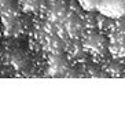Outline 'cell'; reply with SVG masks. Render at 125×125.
Instances as JSON below:
<instances>
[{"instance_id":"cell-1","label":"cell","mask_w":125,"mask_h":125,"mask_svg":"<svg viewBox=\"0 0 125 125\" xmlns=\"http://www.w3.org/2000/svg\"><path fill=\"white\" fill-rule=\"evenodd\" d=\"M83 44H84L85 51L91 52L92 55H103L109 48V41L102 33L87 30L83 36Z\"/></svg>"},{"instance_id":"cell-2","label":"cell","mask_w":125,"mask_h":125,"mask_svg":"<svg viewBox=\"0 0 125 125\" xmlns=\"http://www.w3.org/2000/svg\"><path fill=\"white\" fill-rule=\"evenodd\" d=\"M96 11L110 19L125 17V0H99Z\"/></svg>"},{"instance_id":"cell-3","label":"cell","mask_w":125,"mask_h":125,"mask_svg":"<svg viewBox=\"0 0 125 125\" xmlns=\"http://www.w3.org/2000/svg\"><path fill=\"white\" fill-rule=\"evenodd\" d=\"M69 70L67 61L61 54H52L50 58V72L52 76H66Z\"/></svg>"},{"instance_id":"cell-4","label":"cell","mask_w":125,"mask_h":125,"mask_svg":"<svg viewBox=\"0 0 125 125\" xmlns=\"http://www.w3.org/2000/svg\"><path fill=\"white\" fill-rule=\"evenodd\" d=\"M10 61L14 65V67L19 70H23L26 67H29L30 62H29V56L26 55L22 50H14L10 55Z\"/></svg>"},{"instance_id":"cell-5","label":"cell","mask_w":125,"mask_h":125,"mask_svg":"<svg viewBox=\"0 0 125 125\" xmlns=\"http://www.w3.org/2000/svg\"><path fill=\"white\" fill-rule=\"evenodd\" d=\"M81 8H84L85 11H94L98 8V3L99 0H77Z\"/></svg>"},{"instance_id":"cell-6","label":"cell","mask_w":125,"mask_h":125,"mask_svg":"<svg viewBox=\"0 0 125 125\" xmlns=\"http://www.w3.org/2000/svg\"><path fill=\"white\" fill-rule=\"evenodd\" d=\"M22 4L25 6L26 10L29 11H34V10H39L40 8V4L43 3V0H21Z\"/></svg>"},{"instance_id":"cell-7","label":"cell","mask_w":125,"mask_h":125,"mask_svg":"<svg viewBox=\"0 0 125 125\" xmlns=\"http://www.w3.org/2000/svg\"><path fill=\"white\" fill-rule=\"evenodd\" d=\"M115 21V26H114V32L118 34H122L125 36V17L118 19H114Z\"/></svg>"}]
</instances>
